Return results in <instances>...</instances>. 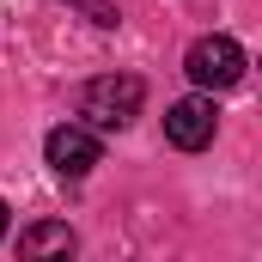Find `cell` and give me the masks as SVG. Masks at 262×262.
<instances>
[{"instance_id":"1","label":"cell","mask_w":262,"mask_h":262,"mask_svg":"<svg viewBox=\"0 0 262 262\" xmlns=\"http://www.w3.org/2000/svg\"><path fill=\"white\" fill-rule=\"evenodd\" d=\"M140 104H146V85L134 73H104V79H92L79 92V122L92 134H116L140 116Z\"/></svg>"},{"instance_id":"2","label":"cell","mask_w":262,"mask_h":262,"mask_svg":"<svg viewBox=\"0 0 262 262\" xmlns=\"http://www.w3.org/2000/svg\"><path fill=\"white\" fill-rule=\"evenodd\" d=\"M183 73L195 79L201 92H226V85H238V79H244V49H238L232 37H201V43H189Z\"/></svg>"},{"instance_id":"3","label":"cell","mask_w":262,"mask_h":262,"mask_svg":"<svg viewBox=\"0 0 262 262\" xmlns=\"http://www.w3.org/2000/svg\"><path fill=\"white\" fill-rule=\"evenodd\" d=\"M49 165L61 171V177H85L98 159H104V146H98V134L85 128V122H61V128H49Z\"/></svg>"},{"instance_id":"4","label":"cell","mask_w":262,"mask_h":262,"mask_svg":"<svg viewBox=\"0 0 262 262\" xmlns=\"http://www.w3.org/2000/svg\"><path fill=\"white\" fill-rule=\"evenodd\" d=\"M213 122H220L213 98H177V104L165 110V140L183 146V152H201V146L213 140Z\"/></svg>"},{"instance_id":"5","label":"cell","mask_w":262,"mask_h":262,"mask_svg":"<svg viewBox=\"0 0 262 262\" xmlns=\"http://www.w3.org/2000/svg\"><path fill=\"white\" fill-rule=\"evenodd\" d=\"M73 250V232L55 226V220H43V226H25L18 232V256H67Z\"/></svg>"},{"instance_id":"6","label":"cell","mask_w":262,"mask_h":262,"mask_svg":"<svg viewBox=\"0 0 262 262\" xmlns=\"http://www.w3.org/2000/svg\"><path fill=\"white\" fill-rule=\"evenodd\" d=\"M67 6H73L79 18H92L98 31H116V18H122V12H116V0H67Z\"/></svg>"},{"instance_id":"7","label":"cell","mask_w":262,"mask_h":262,"mask_svg":"<svg viewBox=\"0 0 262 262\" xmlns=\"http://www.w3.org/2000/svg\"><path fill=\"white\" fill-rule=\"evenodd\" d=\"M0 238H6V201H0Z\"/></svg>"}]
</instances>
